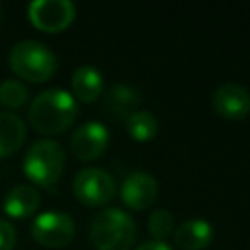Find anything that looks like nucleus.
I'll use <instances>...</instances> for the list:
<instances>
[{
    "label": "nucleus",
    "instance_id": "f257e3e1",
    "mask_svg": "<svg viewBox=\"0 0 250 250\" xmlns=\"http://www.w3.org/2000/svg\"><path fill=\"white\" fill-rule=\"evenodd\" d=\"M78 113V105L72 94L61 88H51L35 96L29 105V125L41 135H59L66 131Z\"/></svg>",
    "mask_w": 250,
    "mask_h": 250
},
{
    "label": "nucleus",
    "instance_id": "f03ea898",
    "mask_svg": "<svg viewBox=\"0 0 250 250\" xmlns=\"http://www.w3.org/2000/svg\"><path fill=\"white\" fill-rule=\"evenodd\" d=\"M10 68L27 82H45L57 70L55 53L33 39L18 41L8 53Z\"/></svg>",
    "mask_w": 250,
    "mask_h": 250
},
{
    "label": "nucleus",
    "instance_id": "7ed1b4c3",
    "mask_svg": "<svg viewBox=\"0 0 250 250\" xmlns=\"http://www.w3.org/2000/svg\"><path fill=\"white\" fill-rule=\"evenodd\" d=\"M90 240L96 250H129L135 242V223L121 209H104L92 219Z\"/></svg>",
    "mask_w": 250,
    "mask_h": 250
},
{
    "label": "nucleus",
    "instance_id": "20e7f679",
    "mask_svg": "<svg viewBox=\"0 0 250 250\" xmlns=\"http://www.w3.org/2000/svg\"><path fill=\"white\" fill-rule=\"evenodd\" d=\"M25 176L41 188H51L59 182L64 170V150L57 141H35L23 156Z\"/></svg>",
    "mask_w": 250,
    "mask_h": 250
},
{
    "label": "nucleus",
    "instance_id": "39448f33",
    "mask_svg": "<svg viewBox=\"0 0 250 250\" xmlns=\"http://www.w3.org/2000/svg\"><path fill=\"white\" fill-rule=\"evenodd\" d=\"M31 236L47 248H62L74 238V221L61 211H45L33 219Z\"/></svg>",
    "mask_w": 250,
    "mask_h": 250
},
{
    "label": "nucleus",
    "instance_id": "423d86ee",
    "mask_svg": "<svg viewBox=\"0 0 250 250\" xmlns=\"http://www.w3.org/2000/svg\"><path fill=\"white\" fill-rule=\"evenodd\" d=\"M74 4L68 0H35L27 8V18L33 27L45 33H59L74 20Z\"/></svg>",
    "mask_w": 250,
    "mask_h": 250
},
{
    "label": "nucleus",
    "instance_id": "0eeeda50",
    "mask_svg": "<svg viewBox=\"0 0 250 250\" xmlns=\"http://www.w3.org/2000/svg\"><path fill=\"white\" fill-rule=\"evenodd\" d=\"M72 189L84 205H104L115 195V180L102 168H84L76 174Z\"/></svg>",
    "mask_w": 250,
    "mask_h": 250
},
{
    "label": "nucleus",
    "instance_id": "6e6552de",
    "mask_svg": "<svg viewBox=\"0 0 250 250\" xmlns=\"http://www.w3.org/2000/svg\"><path fill=\"white\" fill-rule=\"evenodd\" d=\"M109 143V131L100 121H88L80 125L70 137L72 154L80 160H96L104 154Z\"/></svg>",
    "mask_w": 250,
    "mask_h": 250
},
{
    "label": "nucleus",
    "instance_id": "1a4fd4ad",
    "mask_svg": "<svg viewBox=\"0 0 250 250\" xmlns=\"http://www.w3.org/2000/svg\"><path fill=\"white\" fill-rule=\"evenodd\" d=\"M158 195V182L146 172H131L121 184V199L133 211H143L152 205Z\"/></svg>",
    "mask_w": 250,
    "mask_h": 250
},
{
    "label": "nucleus",
    "instance_id": "9d476101",
    "mask_svg": "<svg viewBox=\"0 0 250 250\" xmlns=\"http://www.w3.org/2000/svg\"><path fill=\"white\" fill-rule=\"evenodd\" d=\"M213 109L225 119H242L250 113V94L240 84L225 82L213 94Z\"/></svg>",
    "mask_w": 250,
    "mask_h": 250
},
{
    "label": "nucleus",
    "instance_id": "9b49d317",
    "mask_svg": "<svg viewBox=\"0 0 250 250\" xmlns=\"http://www.w3.org/2000/svg\"><path fill=\"white\" fill-rule=\"evenodd\" d=\"M174 240L182 250H203L213 240V227L205 219H188L174 230Z\"/></svg>",
    "mask_w": 250,
    "mask_h": 250
},
{
    "label": "nucleus",
    "instance_id": "f8f14e48",
    "mask_svg": "<svg viewBox=\"0 0 250 250\" xmlns=\"http://www.w3.org/2000/svg\"><path fill=\"white\" fill-rule=\"evenodd\" d=\"M41 203V193L33 186H14L4 195V213L12 219H25L35 213V209Z\"/></svg>",
    "mask_w": 250,
    "mask_h": 250
},
{
    "label": "nucleus",
    "instance_id": "ddd939ff",
    "mask_svg": "<svg viewBox=\"0 0 250 250\" xmlns=\"http://www.w3.org/2000/svg\"><path fill=\"white\" fill-rule=\"evenodd\" d=\"M72 84V94L74 98H78L84 104H90L94 100L100 98L102 90H104V78L100 74L98 68L90 66V64H82L72 72L70 78Z\"/></svg>",
    "mask_w": 250,
    "mask_h": 250
},
{
    "label": "nucleus",
    "instance_id": "4468645a",
    "mask_svg": "<svg viewBox=\"0 0 250 250\" xmlns=\"http://www.w3.org/2000/svg\"><path fill=\"white\" fill-rule=\"evenodd\" d=\"M141 105V94L127 84H115L105 96V111L115 119H127Z\"/></svg>",
    "mask_w": 250,
    "mask_h": 250
},
{
    "label": "nucleus",
    "instance_id": "2eb2a0df",
    "mask_svg": "<svg viewBox=\"0 0 250 250\" xmlns=\"http://www.w3.org/2000/svg\"><path fill=\"white\" fill-rule=\"evenodd\" d=\"M25 141V125L23 121L10 113L0 111V158L14 154Z\"/></svg>",
    "mask_w": 250,
    "mask_h": 250
},
{
    "label": "nucleus",
    "instance_id": "dca6fc26",
    "mask_svg": "<svg viewBox=\"0 0 250 250\" xmlns=\"http://www.w3.org/2000/svg\"><path fill=\"white\" fill-rule=\"evenodd\" d=\"M125 127H127V133L139 143H146L158 133L156 117L150 111H145V109H137L135 113H131L125 119Z\"/></svg>",
    "mask_w": 250,
    "mask_h": 250
},
{
    "label": "nucleus",
    "instance_id": "f3484780",
    "mask_svg": "<svg viewBox=\"0 0 250 250\" xmlns=\"http://www.w3.org/2000/svg\"><path fill=\"white\" fill-rule=\"evenodd\" d=\"M27 102V88L20 80H4L0 84V104L8 109H18Z\"/></svg>",
    "mask_w": 250,
    "mask_h": 250
},
{
    "label": "nucleus",
    "instance_id": "a211bd4d",
    "mask_svg": "<svg viewBox=\"0 0 250 250\" xmlns=\"http://www.w3.org/2000/svg\"><path fill=\"white\" fill-rule=\"evenodd\" d=\"M174 229V215L166 209H156L148 219V230L154 236V240H162L172 234Z\"/></svg>",
    "mask_w": 250,
    "mask_h": 250
},
{
    "label": "nucleus",
    "instance_id": "6ab92c4d",
    "mask_svg": "<svg viewBox=\"0 0 250 250\" xmlns=\"http://www.w3.org/2000/svg\"><path fill=\"white\" fill-rule=\"evenodd\" d=\"M16 229L8 219H0V250H14Z\"/></svg>",
    "mask_w": 250,
    "mask_h": 250
},
{
    "label": "nucleus",
    "instance_id": "aec40b11",
    "mask_svg": "<svg viewBox=\"0 0 250 250\" xmlns=\"http://www.w3.org/2000/svg\"><path fill=\"white\" fill-rule=\"evenodd\" d=\"M135 250H172L164 240H148V242H143L141 246H137Z\"/></svg>",
    "mask_w": 250,
    "mask_h": 250
},
{
    "label": "nucleus",
    "instance_id": "412c9836",
    "mask_svg": "<svg viewBox=\"0 0 250 250\" xmlns=\"http://www.w3.org/2000/svg\"><path fill=\"white\" fill-rule=\"evenodd\" d=\"M0 20H2V10H0Z\"/></svg>",
    "mask_w": 250,
    "mask_h": 250
}]
</instances>
